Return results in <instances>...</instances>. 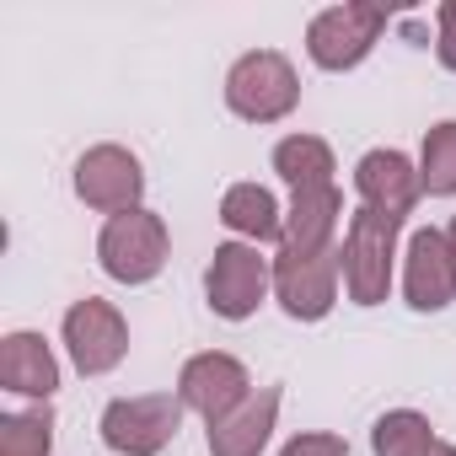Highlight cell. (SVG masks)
I'll use <instances>...</instances> for the list:
<instances>
[{
    "mask_svg": "<svg viewBox=\"0 0 456 456\" xmlns=\"http://www.w3.org/2000/svg\"><path fill=\"white\" fill-rule=\"evenodd\" d=\"M296 70H290V60L285 54H248V60H237V70L225 76V102H232L242 118H253V124H274V118H285L290 108H296Z\"/></svg>",
    "mask_w": 456,
    "mask_h": 456,
    "instance_id": "1",
    "label": "cell"
},
{
    "mask_svg": "<svg viewBox=\"0 0 456 456\" xmlns=\"http://www.w3.org/2000/svg\"><path fill=\"white\" fill-rule=\"evenodd\" d=\"M392 237H397V220L360 209L349 220V242H344V285L360 306H376L387 296L392 280Z\"/></svg>",
    "mask_w": 456,
    "mask_h": 456,
    "instance_id": "2",
    "label": "cell"
},
{
    "mask_svg": "<svg viewBox=\"0 0 456 456\" xmlns=\"http://www.w3.org/2000/svg\"><path fill=\"white\" fill-rule=\"evenodd\" d=\"M167 258V225L145 209H124L108 220V232H102V269L124 285H140L161 269Z\"/></svg>",
    "mask_w": 456,
    "mask_h": 456,
    "instance_id": "3",
    "label": "cell"
},
{
    "mask_svg": "<svg viewBox=\"0 0 456 456\" xmlns=\"http://www.w3.org/2000/svg\"><path fill=\"white\" fill-rule=\"evenodd\" d=\"M387 12L381 6H333L306 28V49L322 70H349L370 54V44L381 38Z\"/></svg>",
    "mask_w": 456,
    "mask_h": 456,
    "instance_id": "4",
    "label": "cell"
},
{
    "mask_svg": "<svg viewBox=\"0 0 456 456\" xmlns=\"http://www.w3.org/2000/svg\"><path fill=\"white\" fill-rule=\"evenodd\" d=\"M177 403L172 397H129V403H113L102 413V440L113 451H129V456H151L161 451L172 435H177Z\"/></svg>",
    "mask_w": 456,
    "mask_h": 456,
    "instance_id": "5",
    "label": "cell"
},
{
    "mask_svg": "<svg viewBox=\"0 0 456 456\" xmlns=\"http://www.w3.org/2000/svg\"><path fill=\"white\" fill-rule=\"evenodd\" d=\"M183 403L199 408L209 424H220L225 413H237L248 403V370L232 354H199L183 370Z\"/></svg>",
    "mask_w": 456,
    "mask_h": 456,
    "instance_id": "6",
    "label": "cell"
},
{
    "mask_svg": "<svg viewBox=\"0 0 456 456\" xmlns=\"http://www.w3.org/2000/svg\"><path fill=\"white\" fill-rule=\"evenodd\" d=\"M204 285H209V306L220 317H248L264 301L269 269H264V258L253 248H220L209 274H204Z\"/></svg>",
    "mask_w": 456,
    "mask_h": 456,
    "instance_id": "7",
    "label": "cell"
},
{
    "mask_svg": "<svg viewBox=\"0 0 456 456\" xmlns=\"http://www.w3.org/2000/svg\"><path fill=\"white\" fill-rule=\"evenodd\" d=\"M76 188H81L86 204L118 209V215H124V209L140 199V161H134L129 151H118V145H97L92 156H81Z\"/></svg>",
    "mask_w": 456,
    "mask_h": 456,
    "instance_id": "8",
    "label": "cell"
},
{
    "mask_svg": "<svg viewBox=\"0 0 456 456\" xmlns=\"http://www.w3.org/2000/svg\"><path fill=\"white\" fill-rule=\"evenodd\" d=\"M65 338H70V354H76V365H81L86 376L113 370L118 354H124V344H129L118 312L102 306V301H81V306L65 317Z\"/></svg>",
    "mask_w": 456,
    "mask_h": 456,
    "instance_id": "9",
    "label": "cell"
},
{
    "mask_svg": "<svg viewBox=\"0 0 456 456\" xmlns=\"http://www.w3.org/2000/svg\"><path fill=\"white\" fill-rule=\"evenodd\" d=\"M333 269L338 253H285L280 258V301L290 317H322L333 306Z\"/></svg>",
    "mask_w": 456,
    "mask_h": 456,
    "instance_id": "10",
    "label": "cell"
},
{
    "mask_svg": "<svg viewBox=\"0 0 456 456\" xmlns=\"http://www.w3.org/2000/svg\"><path fill=\"white\" fill-rule=\"evenodd\" d=\"M360 193H365V209L403 220V215L413 209V199H419V183H413L408 156H397V151H370V156L360 161Z\"/></svg>",
    "mask_w": 456,
    "mask_h": 456,
    "instance_id": "11",
    "label": "cell"
},
{
    "mask_svg": "<svg viewBox=\"0 0 456 456\" xmlns=\"http://www.w3.org/2000/svg\"><path fill=\"white\" fill-rule=\"evenodd\" d=\"M456 296V269H451V248L440 232H419L408 248V301L419 312H435Z\"/></svg>",
    "mask_w": 456,
    "mask_h": 456,
    "instance_id": "12",
    "label": "cell"
},
{
    "mask_svg": "<svg viewBox=\"0 0 456 456\" xmlns=\"http://www.w3.org/2000/svg\"><path fill=\"white\" fill-rule=\"evenodd\" d=\"M274 408H280V392H258L248 397L237 413H225L220 424H209V451L215 456H258V445L269 440L274 429Z\"/></svg>",
    "mask_w": 456,
    "mask_h": 456,
    "instance_id": "13",
    "label": "cell"
},
{
    "mask_svg": "<svg viewBox=\"0 0 456 456\" xmlns=\"http://www.w3.org/2000/svg\"><path fill=\"white\" fill-rule=\"evenodd\" d=\"M0 376H6L12 392H28V397H49V392L60 387L54 354H49L44 338H33V333H12V338H6V354H0Z\"/></svg>",
    "mask_w": 456,
    "mask_h": 456,
    "instance_id": "14",
    "label": "cell"
},
{
    "mask_svg": "<svg viewBox=\"0 0 456 456\" xmlns=\"http://www.w3.org/2000/svg\"><path fill=\"white\" fill-rule=\"evenodd\" d=\"M333 215H338V193L333 188H301L296 193V215H290V242L285 253H328L333 242Z\"/></svg>",
    "mask_w": 456,
    "mask_h": 456,
    "instance_id": "15",
    "label": "cell"
},
{
    "mask_svg": "<svg viewBox=\"0 0 456 456\" xmlns=\"http://www.w3.org/2000/svg\"><path fill=\"white\" fill-rule=\"evenodd\" d=\"M220 220L232 225V232L258 237V242H274V237H280V209H274V193H269V188H258V183H242V188L225 193Z\"/></svg>",
    "mask_w": 456,
    "mask_h": 456,
    "instance_id": "16",
    "label": "cell"
},
{
    "mask_svg": "<svg viewBox=\"0 0 456 456\" xmlns=\"http://www.w3.org/2000/svg\"><path fill=\"white\" fill-rule=\"evenodd\" d=\"M274 167L296 183V193H301V188H333V183H328L333 156H328V145H322V140H312V134L285 140V145L274 151Z\"/></svg>",
    "mask_w": 456,
    "mask_h": 456,
    "instance_id": "17",
    "label": "cell"
},
{
    "mask_svg": "<svg viewBox=\"0 0 456 456\" xmlns=\"http://www.w3.org/2000/svg\"><path fill=\"white\" fill-rule=\"evenodd\" d=\"M424 188L429 193H456V124L429 129V140H424Z\"/></svg>",
    "mask_w": 456,
    "mask_h": 456,
    "instance_id": "18",
    "label": "cell"
},
{
    "mask_svg": "<svg viewBox=\"0 0 456 456\" xmlns=\"http://www.w3.org/2000/svg\"><path fill=\"white\" fill-rule=\"evenodd\" d=\"M429 440H435V435H429V424H424L419 413H392V419L376 424V451H381V456H419Z\"/></svg>",
    "mask_w": 456,
    "mask_h": 456,
    "instance_id": "19",
    "label": "cell"
},
{
    "mask_svg": "<svg viewBox=\"0 0 456 456\" xmlns=\"http://www.w3.org/2000/svg\"><path fill=\"white\" fill-rule=\"evenodd\" d=\"M49 429H54L49 408L6 419V429H0V456H49Z\"/></svg>",
    "mask_w": 456,
    "mask_h": 456,
    "instance_id": "20",
    "label": "cell"
},
{
    "mask_svg": "<svg viewBox=\"0 0 456 456\" xmlns=\"http://www.w3.org/2000/svg\"><path fill=\"white\" fill-rule=\"evenodd\" d=\"M285 456H344V440L338 435H301L285 445Z\"/></svg>",
    "mask_w": 456,
    "mask_h": 456,
    "instance_id": "21",
    "label": "cell"
},
{
    "mask_svg": "<svg viewBox=\"0 0 456 456\" xmlns=\"http://www.w3.org/2000/svg\"><path fill=\"white\" fill-rule=\"evenodd\" d=\"M440 65L456 70V0L440 6Z\"/></svg>",
    "mask_w": 456,
    "mask_h": 456,
    "instance_id": "22",
    "label": "cell"
},
{
    "mask_svg": "<svg viewBox=\"0 0 456 456\" xmlns=\"http://www.w3.org/2000/svg\"><path fill=\"white\" fill-rule=\"evenodd\" d=\"M419 456H456V451H451V445H440V440H429V445H424Z\"/></svg>",
    "mask_w": 456,
    "mask_h": 456,
    "instance_id": "23",
    "label": "cell"
},
{
    "mask_svg": "<svg viewBox=\"0 0 456 456\" xmlns=\"http://www.w3.org/2000/svg\"><path fill=\"white\" fill-rule=\"evenodd\" d=\"M445 248H451V269H456V220H451V232H445Z\"/></svg>",
    "mask_w": 456,
    "mask_h": 456,
    "instance_id": "24",
    "label": "cell"
}]
</instances>
